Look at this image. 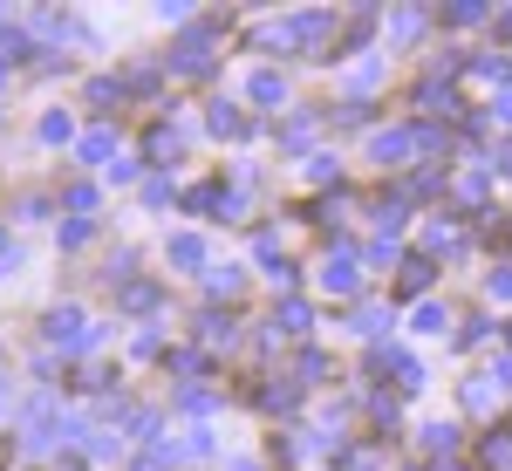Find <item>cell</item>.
<instances>
[{"mask_svg": "<svg viewBox=\"0 0 512 471\" xmlns=\"http://www.w3.org/2000/svg\"><path fill=\"white\" fill-rule=\"evenodd\" d=\"M48 342H82V314L76 308H55V314H48Z\"/></svg>", "mask_w": 512, "mask_h": 471, "instance_id": "obj_2", "label": "cell"}, {"mask_svg": "<svg viewBox=\"0 0 512 471\" xmlns=\"http://www.w3.org/2000/svg\"><path fill=\"white\" fill-rule=\"evenodd\" d=\"M321 280H328L335 294H355V260L349 253H328V260H321Z\"/></svg>", "mask_w": 512, "mask_h": 471, "instance_id": "obj_1", "label": "cell"}, {"mask_svg": "<svg viewBox=\"0 0 512 471\" xmlns=\"http://www.w3.org/2000/svg\"><path fill=\"white\" fill-rule=\"evenodd\" d=\"M0 62H28V35H21V28L0 35Z\"/></svg>", "mask_w": 512, "mask_h": 471, "instance_id": "obj_4", "label": "cell"}, {"mask_svg": "<svg viewBox=\"0 0 512 471\" xmlns=\"http://www.w3.org/2000/svg\"><path fill=\"white\" fill-rule=\"evenodd\" d=\"M212 130H219V137H239L246 123H239V110H233V103H219V110H212Z\"/></svg>", "mask_w": 512, "mask_h": 471, "instance_id": "obj_6", "label": "cell"}, {"mask_svg": "<svg viewBox=\"0 0 512 471\" xmlns=\"http://www.w3.org/2000/svg\"><path fill=\"white\" fill-rule=\"evenodd\" d=\"M82 157H89V164H103V157H110V130H96V137L82 144Z\"/></svg>", "mask_w": 512, "mask_h": 471, "instance_id": "obj_8", "label": "cell"}, {"mask_svg": "<svg viewBox=\"0 0 512 471\" xmlns=\"http://www.w3.org/2000/svg\"><path fill=\"white\" fill-rule=\"evenodd\" d=\"M424 287H431V260H410L403 267V294H424Z\"/></svg>", "mask_w": 512, "mask_h": 471, "instance_id": "obj_3", "label": "cell"}, {"mask_svg": "<svg viewBox=\"0 0 512 471\" xmlns=\"http://www.w3.org/2000/svg\"><path fill=\"white\" fill-rule=\"evenodd\" d=\"M171 260H178V267H198V260H205V246H198V239H171Z\"/></svg>", "mask_w": 512, "mask_h": 471, "instance_id": "obj_7", "label": "cell"}, {"mask_svg": "<svg viewBox=\"0 0 512 471\" xmlns=\"http://www.w3.org/2000/svg\"><path fill=\"white\" fill-rule=\"evenodd\" d=\"M485 465H499V471L512 465V437H499V431L485 437Z\"/></svg>", "mask_w": 512, "mask_h": 471, "instance_id": "obj_5", "label": "cell"}]
</instances>
